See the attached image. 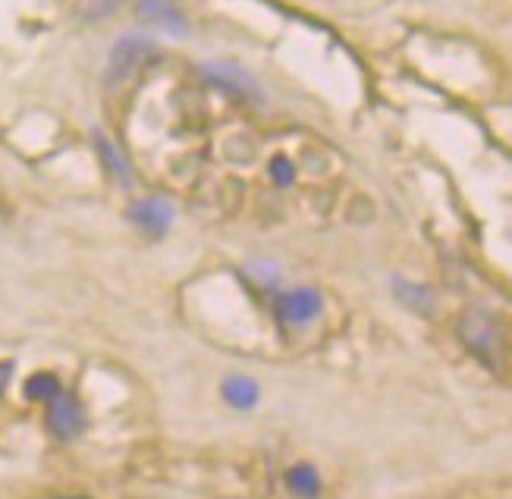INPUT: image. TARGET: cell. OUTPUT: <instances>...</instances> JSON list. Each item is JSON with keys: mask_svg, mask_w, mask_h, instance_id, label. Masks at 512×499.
I'll list each match as a JSON object with an SVG mask.
<instances>
[{"mask_svg": "<svg viewBox=\"0 0 512 499\" xmlns=\"http://www.w3.org/2000/svg\"><path fill=\"white\" fill-rule=\"evenodd\" d=\"M44 427H48V434L60 443L79 440L88 430V415H85L82 399L73 390L63 387L51 402H44Z\"/></svg>", "mask_w": 512, "mask_h": 499, "instance_id": "cell-1", "label": "cell"}, {"mask_svg": "<svg viewBox=\"0 0 512 499\" xmlns=\"http://www.w3.org/2000/svg\"><path fill=\"white\" fill-rule=\"evenodd\" d=\"M324 299L318 289H308V286H296V289H286L277 296L274 311L286 327H308L315 317L321 314Z\"/></svg>", "mask_w": 512, "mask_h": 499, "instance_id": "cell-2", "label": "cell"}, {"mask_svg": "<svg viewBox=\"0 0 512 499\" xmlns=\"http://www.w3.org/2000/svg\"><path fill=\"white\" fill-rule=\"evenodd\" d=\"M129 220L145 236L161 239V236L170 233V226H173V208H170V201L148 195V198H139L136 204H132V208H129Z\"/></svg>", "mask_w": 512, "mask_h": 499, "instance_id": "cell-3", "label": "cell"}, {"mask_svg": "<svg viewBox=\"0 0 512 499\" xmlns=\"http://www.w3.org/2000/svg\"><path fill=\"white\" fill-rule=\"evenodd\" d=\"M217 393H220V402H224L236 415H249L261 405V387H258V380L249 374H227L224 380H220Z\"/></svg>", "mask_w": 512, "mask_h": 499, "instance_id": "cell-4", "label": "cell"}, {"mask_svg": "<svg viewBox=\"0 0 512 499\" xmlns=\"http://www.w3.org/2000/svg\"><path fill=\"white\" fill-rule=\"evenodd\" d=\"M136 16L145 22V26L164 29L170 35H186L189 22L180 13V7L173 0H136Z\"/></svg>", "mask_w": 512, "mask_h": 499, "instance_id": "cell-5", "label": "cell"}, {"mask_svg": "<svg viewBox=\"0 0 512 499\" xmlns=\"http://www.w3.org/2000/svg\"><path fill=\"white\" fill-rule=\"evenodd\" d=\"M202 76L211 82V85H217V88H227V92H233V95H249V98H258V85H255V79L246 73V70H239L236 63H205L202 66Z\"/></svg>", "mask_w": 512, "mask_h": 499, "instance_id": "cell-6", "label": "cell"}, {"mask_svg": "<svg viewBox=\"0 0 512 499\" xmlns=\"http://www.w3.org/2000/svg\"><path fill=\"white\" fill-rule=\"evenodd\" d=\"M283 484L296 499H321V493H324L321 471L315 465H308V462H296L293 468H286Z\"/></svg>", "mask_w": 512, "mask_h": 499, "instance_id": "cell-7", "label": "cell"}, {"mask_svg": "<svg viewBox=\"0 0 512 499\" xmlns=\"http://www.w3.org/2000/svg\"><path fill=\"white\" fill-rule=\"evenodd\" d=\"M154 48L148 41H136V38H126L120 41L114 54H110V76H129V73H136L142 60L151 57Z\"/></svg>", "mask_w": 512, "mask_h": 499, "instance_id": "cell-8", "label": "cell"}, {"mask_svg": "<svg viewBox=\"0 0 512 499\" xmlns=\"http://www.w3.org/2000/svg\"><path fill=\"white\" fill-rule=\"evenodd\" d=\"M63 390V383H60V377L57 374H51V371H38V374H32L29 380H26V387H22V393H26V399L29 402H51L57 393Z\"/></svg>", "mask_w": 512, "mask_h": 499, "instance_id": "cell-9", "label": "cell"}, {"mask_svg": "<svg viewBox=\"0 0 512 499\" xmlns=\"http://www.w3.org/2000/svg\"><path fill=\"white\" fill-rule=\"evenodd\" d=\"M396 296L406 299L409 308L415 311H431V292L425 286H415V283H406V280H396Z\"/></svg>", "mask_w": 512, "mask_h": 499, "instance_id": "cell-10", "label": "cell"}, {"mask_svg": "<svg viewBox=\"0 0 512 499\" xmlns=\"http://www.w3.org/2000/svg\"><path fill=\"white\" fill-rule=\"evenodd\" d=\"M98 145H101V151H104V161H107V167H114V170H117L120 176H126V164L120 161V154H117L114 148H110V145H107L104 139H98Z\"/></svg>", "mask_w": 512, "mask_h": 499, "instance_id": "cell-11", "label": "cell"}, {"mask_svg": "<svg viewBox=\"0 0 512 499\" xmlns=\"http://www.w3.org/2000/svg\"><path fill=\"white\" fill-rule=\"evenodd\" d=\"M271 173H274V179L280 186H286L289 179H293V164H286V161H274L271 164Z\"/></svg>", "mask_w": 512, "mask_h": 499, "instance_id": "cell-12", "label": "cell"}, {"mask_svg": "<svg viewBox=\"0 0 512 499\" xmlns=\"http://www.w3.org/2000/svg\"><path fill=\"white\" fill-rule=\"evenodd\" d=\"M10 374H13V365H0V393L7 390V380H10Z\"/></svg>", "mask_w": 512, "mask_h": 499, "instance_id": "cell-13", "label": "cell"}]
</instances>
